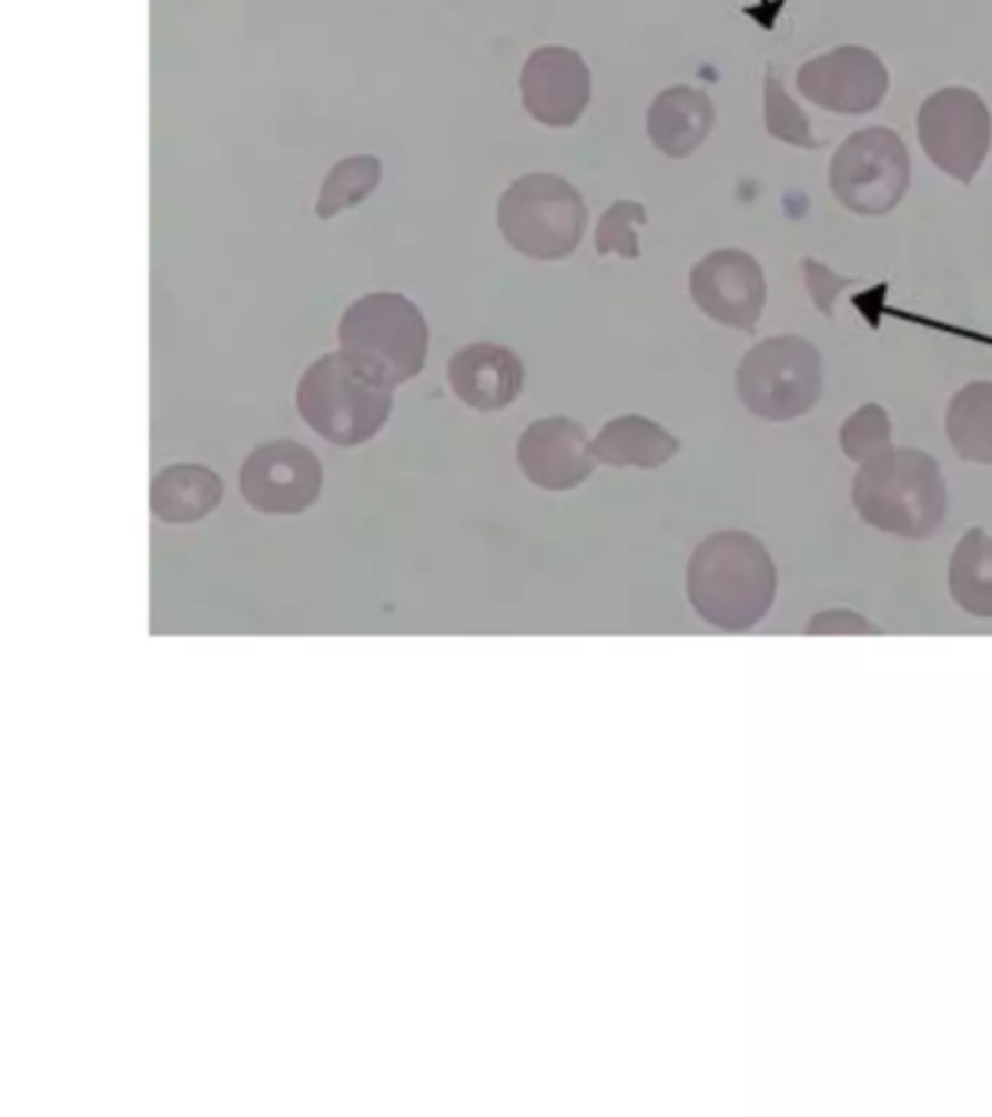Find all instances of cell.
I'll return each mask as SVG.
<instances>
[{
	"mask_svg": "<svg viewBox=\"0 0 992 1117\" xmlns=\"http://www.w3.org/2000/svg\"><path fill=\"white\" fill-rule=\"evenodd\" d=\"M775 594L777 567L760 539L742 530H722L692 551L687 597L710 626L746 632L769 614Z\"/></svg>",
	"mask_w": 992,
	"mask_h": 1117,
	"instance_id": "cell-1",
	"label": "cell"
},
{
	"mask_svg": "<svg viewBox=\"0 0 992 1117\" xmlns=\"http://www.w3.org/2000/svg\"><path fill=\"white\" fill-rule=\"evenodd\" d=\"M853 506L864 524L900 539H929L947 521V481L920 449H884L859 466Z\"/></svg>",
	"mask_w": 992,
	"mask_h": 1117,
	"instance_id": "cell-2",
	"label": "cell"
},
{
	"mask_svg": "<svg viewBox=\"0 0 992 1117\" xmlns=\"http://www.w3.org/2000/svg\"><path fill=\"white\" fill-rule=\"evenodd\" d=\"M393 384L350 352H330L306 368L297 384V411L315 434L335 445L376 436L391 416Z\"/></svg>",
	"mask_w": 992,
	"mask_h": 1117,
	"instance_id": "cell-3",
	"label": "cell"
},
{
	"mask_svg": "<svg viewBox=\"0 0 992 1117\" xmlns=\"http://www.w3.org/2000/svg\"><path fill=\"white\" fill-rule=\"evenodd\" d=\"M588 210L574 187L550 172L516 178L498 199V228L530 260H565L585 233Z\"/></svg>",
	"mask_w": 992,
	"mask_h": 1117,
	"instance_id": "cell-4",
	"label": "cell"
},
{
	"mask_svg": "<svg viewBox=\"0 0 992 1117\" xmlns=\"http://www.w3.org/2000/svg\"><path fill=\"white\" fill-rule=\"evenodd\" d=\"M821 391V352L807 338H766L739 361L737 396L757 420H798L818 405Z\"/></svg>",
	"mask_w": 992,
	"mask_h": 1117,
	"instance_id": "cell-5",
	"label": "cell"
},
{
	"mask_svg": "<svg viewBox=\"0 0 992 1117\" xmlns=\"http://www.w3.org/2000/svg\"><path fill=\"white\" fill-rule=\"evenodd\" d=\"M341 350L362 359L387 382H411L425 368L428 326L405 294L373 291L346 309L338 326Z\"/></svg>",
	"mask_w": 992,
	"mask_h": 1117,
	"instance_id": "cell-6",
	"label": "cell"
},
{
	"mask_svg": "<svg viewBox=\"0 0 992 1117\" xmlns=\"http://www.w3.org/2000/svg\"><path fill=\"white\" fill-rule=\"evenodd\" d=\"M911 181V158L897 131L873 125L850 134L830 163V190L856 215H888Z\"/></svg>",
	"mask_w": 992,
	"mask_h": 1117,
	"instance_id": "cell-7",
	"label": "cell"
},
{
	"mask_svg": "<svg viewBox=\"0 0 992 1117\" xmlns=\"http://www.w3.org/2000/svg\"><path fill=\"white\" fill-rule=\"evenodd\" d=\"M917 138L940 172L972 184L990 154V108L972 88H943L920 105Z\"/></svg>",
	"mask_w": 992,
	"mask_h": 1117,
	"instance_id": "cell-8",
	"label": "cell"
},
{
	"mask_svg": "<svg viewBox=\"0 0 992 1117\" xmlns=\"http://www.w3.org/2000/svg\"><path fill=\"white\" fill-rule=\"evenodd\" d=\"M324 486V469L306 445L280 440L247 454L239 469V490L247 504L265 515H297L315 504Z\"/></svg>",
	"mask_w": 992,
	"mask_h": 1117,
	"instance_id": "cell-9",
	"label": "cell"
},
{
	"mask_svg": "<svg viewBox=\"0 0 992 1117\" xmlns=\"http://www.w3.org/2000/svg\"><path fill=\"white\" fill-rule=\"evenodd\" d=\"M798 91L832 114H870L888 93V70L868 47L844 44L798 70Z\"/></svg>",
	"mask_w": 992,
	"mask_h": 1117,
	"instance_id": "cell-10",
	"label": "cell"
},
{
	"mask_svg": "<svg viewBox=\"0 0 992 1117\" xmlns=\"http://www.w3.org/2000/svg\"><path fill=\"white\" fill-rule=\"evenodd\" d=\"M690 294L710 321L755 332L766 309V274L751 253L722 248L692 265Z\"/></svg>",
	"mask_w": 992,
	"mask_h": 1117,
	"instance_id": "cell-11",
	"label": "cell"
},
{
	"mask_svg": "<svg viewBox=\"0 0 992 1117\" xmlns=\"http://www.w3.org/2000/svg\"><path fill=\"white\" fill-rule=\"evenodd\" d=\"M591 100V70L570 47H539L522 68V102L527 114L550 129H568Z\"/></svg>",
	"mask_w": 992,
	"mask_h": 1117,
	"instance_id": "cell-12",
	"label": "cell"
},
{
	"mask_svg": "<svg viewBox=\"0 0 992 1117\" xmlns=\"http://www.w3.org/2000/svg\"><path fill=\"white\" fill-rule=\"evenodd\" d=\"M516 460L524 477L539 490L565 492L591 475L597 457L579 422L568 416H547L522 431Z\"/></svg>",
	"mask_w": 992,
	"mask_h": 1117,
	"instance_id": "cell-13",
	"label": "cell"
},
{
	"mask_svg": "<svg viewBox=\"0 0 992 1117\" xmlns=\"http://www.w3.org/2000/svg\"><path fill=\"white\" fill-rule=\"evenodd\" d=\"M448 384L463 405L500 411L513 405L524 388V364L516 352L498 344H469L448 359Z\"/></svg>",
	"mask_w": 992,
	"mask_h": 1117,
	"instance_id": "cell-14",
	"label": "cell"
},
{
	"mask_svg": "<svg viewBox=\"0 0 992 1117\" xmlns=\"http://www.w3.org/2000/svg\"><path fill=\"white\" fill-rule=\"evenodd\" d=\"M716 125V105L699 88L676 84L655 97L647 114V134L667 158H687Z\"/></svg>",
	"mask_w": 992,
	"mask_h": 1117,
	"instance_id": "cell-15",
	"label": "cell"
},
{
	"mask_svg": "<svg viewBox=\"0 0 992 1117\" xmlns=\"http://www.w3.org/2000/svg\"><path fill=\"white\" fill-rule=\"evenodd\" d=\"M678 440L647 416L629 414L606 422L591 440L594 457L615 469H658L678 454Z\"/></svg>",
	"mask_w": 992,
	"mask_h": 1117,
	"instance_id": "cell-16",
	"label": "cell"
},
{
	"mask_svg": "<svg viewBox=\"0 0 992 1117\" xmlns=\"http://www.w3.org/2000/svg\"><path fill=\"white\" fill-rule=\"evenodd\" d=\"M222 495L224 483L216 472L195 463H181L154 475L149 504L152 513L166 524H193L213 513Z\"/></svg>",
	"mask_w": 992,
	"mask_h": 1117,
	"instance_id": "cell-17",
	"label": "cell"
},
{
	"mask_svg": "<svg viewBox=\"0 0 992 1117\" xmlns=\"http://www.w3.org/2000/svg\"><path fill=\"white\" fill-rule=\"evenodd\" d=\"M949 591L963 612L992 617V536L981 527L966 530L949 562Z\"/></svg>",
	"mask_w": 992,
	"mask_h": 1117,
	"instance_id": "cell-18",
	"label": "cell"
},
{
	"mask_svg": "<svg viewBox=\"0 0 992 1117\" xmlns=\"http://www.w3.org/2000/svg\"><path fill=\"white\" fill-rule=\"evenodd\" d=\"M949 443L963 460L992 466V382H970L947 411Z\"/></svg>",
	"mask_w": 992,
	"mask_h": 1117,
	"instance_id": "cell-19",
	"label": "cell"
},
{
	"mask_svg": "<svg viewBox=\"0 0 992 1117\" xmlns=\"http://www.w3.org/2000/svg\"><path fill=\"white\" fill-rule=\"evenodd\" d=\"M382 181V161L373 154H353L335 163L317 195V219H332L346 208H355Z\"/></svg>",
	"mask_w": 992,
	"mask_h": 1117,
	"instance_id": "cell-20",
	"label": "cell"
},
{
	"mask_svg": "<svg viewBox=\"0 0 992 1117\" xmlns=\"http://www.w3.org/2000/svg\"><path fill=\"white\" fill-rule=\"evenodd\" d=\"M647 224V208L640 201H615L611 208L603 213L597 233H594V245L600 256L617 253L624 260H638V228Z\"/></svg>",
	"mask_w": 992,
	"mask_h": 1117,
	"instance_id": "cell-21",
	"label": "cell"
},
{
	"mask_svg": "<svg viewBox=\"0 0 992 1117\" xmlns=\"http://www.w3.org/2000/svg\"><path fill=\"white\" fill-rule=\"evenodd\" d=\"M839 440L847 457L868 463L870 457L891 449V416L882 405H862L856 414L847 416Z\"/></svg>",
	"mask_w": 992,
	"mask_h": 1117,
	"instance_id": "cell-22",
	"label": "cell"
},
{
	"mask_svg": "<svg viewBox=\"0 0 992 1117\" xmlns=\"http://www.w3.org/2000/svg\"><path fill=\"white\" fill-rule=\"evenodd\" d=\"M766 129H769L771 138L783 140V143L803 145V149L821 145V140L812 138V131H809L807 114L786 93L783 82H777L775 77L766 79Z\"/></svg>",
	"mask_w": 992,
	"mask_h": 1117,
	"instance_id": "cell-23",
	"label": "cell"
},
{
	"mask_svg": "<svg viewBox=\"0 0 992 1117\" xmlns=\"http://www.w3.org/2000/svg\"><path fill=\"white\" fill-rule=\"evenodd\" d=\"M809 635H879V628L870 621H864L862 614L847 612V608H832V612L816 614L807 626Z\"/></svg>",
	"mask_w": 992,
	"mask_h": 1117,
	"instance_id": "cell-24",
	"label": "cell"
}]
</instances>
